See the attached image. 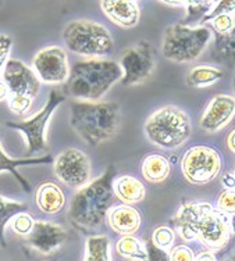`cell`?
Wrapping results in <instances>:
<instances>
[{
  "mask_svg": "<svg viewBox=\"0 0 235 261\" xmlns=\"http://www.w3.org/2000/svg\"><path fill=\"white\" fill-rule=\"evenodd\" d=\"M63 39L68 50L90 59H103L114 47V40L107 28L89 20L71 21L63 31Z\"/></svg>",
  "mask_w": 235,
  "mask_h": 261,
  "instance_id": "8992f818",
  "label": "cell"
},
{
  "mask_svg": "<svg viewBox=\"0 0 235 261\" xmlns=\"http://www.w3.org/2000/svg\"><path fill=\"white\" fill-rule=\"evenodd\" d=\"M146 254H148V261H170V254L165 250L157 247L152 242V239L145 242Z\"/></svg>",
  "mask_w": 235,
  "mask_h": 261,
  "instance_id": "836d02e7",
  "label": "cell"
},
{
  "mask_svg": "<svg viewBox=\"0 0 235 261\" xmlns=\"http://www.w3.org/2000/svg\"><path fill=\"white\" fill-rule=\"evenodd\" d=\"M173 224L184 241L198 239L210 250H220L230 241L228 216L206 201L182 204Z\"/></svg>",
  "mask_w": 235,
  "mask_h": 261,
  "instance_id": "6da1fadb",
  "label": "cell"
},
{
  "mask_svg": "<svg viewBox=\"0 0 235 261\" xmlns=\"http://www.w3.org/2000/svg\"><path fill=\"white\" fill-rule=\"evenodd\" d=\"M195 256L188 246H175L170 251V261H194Z\"/></svg>",
  "mask_w": 235,
  "mask_h": 261,
  "instance_id": "d590c367",
  "label": "cell"
},
{
  "mask_svg": "<svg viewBox=\"0 0 235 261\" xmlns=\"http://www.w3.org/2000/svg\"><path fill=\"white\" fill-rule=\"evenodd\" d=\"M84 261H113L110 239L105 235L88 238Z\"/></svg>",
  "mask_w": 235,
  "mask_h": 261,
  "instance_id": "cb8c5ba5",
  "label": "cell"
},
{
  "mask_svg": "<svg viewBox=\"0 0 235 261\" xmlns=\"http://www.w3.org/2000/svg\"><path fill=\"white\" fill-rule=\"evenodd\" d=\"M227 146L232 153H235V129H232L230 132V135L227 138Z\"/></svg>",
  "mask_w": 235,
  "mask_h": 261,
  "instance_id": "ab89813d",
  "label": "cell"
},
{
  "mask_svg": "<svg viewBox=\"0 0 235 261\" xmlns=\"http://www.w3.org/2000/svg\"><path fill=\"white\" fill-rule=\"evenodd\" d=\"M90 161L84 151L65 149L55 160V174L63 184L81 189L90 181Z\"/></svg>",
  "mask_w": 235,
  "mask_h": 261,
  "instance_id": "7c38bea8",
  "label": "cell"
},
{
  "mask_svg": "<svg viewBox=\"0 0 235 261\" xmlns=\"http://www.w3.org/2000/svg\"><path fill=\"white\" fill-rule=\"evenodd\" d=\"M232 30L225 35H216V51L217 55L227 59V60H235V13L232 15Z\"/></svg>",
  "mask_w": 235,
  "mask_h": 261,
  "instance_id": "484cf974",
  "label": "cell"
},
{
  "mask_svg": "<svg viewBox=\"0 0 235 261\" xmlns=\"http://www.w3.org/2000/svg\"><path fill=\"white\" fill-rule=\"evenodd\" d=\"M36 206L45 214H56L65 206V195L55 182H43L36 189Z\"/></svg>",
  "mask_w": 235,
  "mask_h": 261,
  "instance_id": "ac0fdd59",
  "label": "cell"
},
{
  "mask_svg": "<svg viewBox=\"0 0 235 261\" xmlns=\"http://www.w3.org/2000/svg\"><path fill=\"white\" fill-rule=\"evenodd\" d=\"M223 185H224L225 191H235V175L234 174H227L223 176Z\"/></svg>",
  "mask_w": 235,
  "mask_h": 261,
  "instance_id": "8d00e7d4",
  "label": "cell"
},
{
  "mask_svg": "<svg viewBox=\"0 0 235 261\" xmlns=\"http://www.w3.org/2000/svg\"><path fill=\"white\" fill-rule=\"evenodd\" d=\"M34 224L35 221H34L32 216L25 211V213H18L17 216L13 217V220L10 221V228L14 233L25 238L27 235H30V232L34 228Z\"/></svg>",
  "mask_w": 235,
  "mask_h": 261,
  "instance_id": "83f0119b",
  "label": "cell"
},
{
  "mask_svg": "<svg viewBox=\"0 0 235 261\" xmlns=\"http://www.w3.org/2000/svg\"><path fill=\"white\" fill-rule=\"evenodd\" d=\"M11 46H13V40L9 35H0V74L5 68L6 63L9 61V56H10Z\"/></svg>",
  "mask_w": 235,
  "mask_h": 261,
  "instance_id": "e575fe53",
  "label": "cell"
},
{
  "mask_svg": "<svg viewBox=\"0 0 235 261\" xmlns=\"http://www.w3.org/2000/svg\"><path fill=\"white\" fill-rule=\"evenodd\" d=\"M32 67L42 84L61 85L70 75L68 57L60 46H49L36 53L32 60Z\"/></svg>",
  "mask_w": 235,
  "mask_h": 261,
  "instance_id": "8fae6325",
  "label": "cell"
},
{
  "mask_svg": "<svg viewBox=\"0 0 235 261\" xmlns=\"http://www.w3.org/2000/svg\"><path fill=\"white\" fill-rule=\"evenodd\" d=\"M53 161L52 156H43V157H36V159H11L6 154L2 146H0V171H7L10 172L11 175H14V178L18 181L22 189L25 192H31V185L30 182L25 179L24 176L21 175L20 172H17V168L21 166H38V164H50Z\"/></svg>",
  "mask_w": 235,
  "mask_h": 261,
  "instance_id": "ffe728a7",
  "label": "cell"
},
{
  "mask_svg": "<svg viewBox=\"0 0 235 261\" xmlns=\"http://www.w3.org/2000/svg\"><path fill=\"white\" fill-rule=\"evenodd\" d=\"M119 65L123 71L121 84L124 86L138 85L148 80L155 70V50L150 43L140 42L123 53Z\"/></svg>",
  "mask_w": 235,
  "mask_h": 261,
  "instance_id": "30bf717a",
  "label": "cell"
},
{
  "mask_svg": "<svg viewBox=\"0 0 235 261\" xmlns=\"http://www.w3.org/2000/svg\"><path fill=\"white\" fill-rule=\"evenodd\" d=\"M182 174L192 185H206L219 175L221 157L209 146H195L186 151L181 161Z\"/></svg>",
  "mask_w": 235,
  "mask_h": 261,
  "instance_id": "9c48e42d",
  "label": "cell"
},
{
  "mask_svg": "<svg viewBox=\"0 0 235 261\" xmlns=\"http://www.w3.org/2000/svg\"><path fill=\"white\" fill-rule=\"evenodd\" d=\"M228 221H230V228L231 231L235 232V213H232L230 217H228Z\"/></svg>",
  "mask_w": 235,
  "mask_h": 261,
  "instance_id": "60d3db41",
  "label": "cell"
},
{
  "mask_svg": "<svg viewBox=\"0 0 235 261\" xmlns=\"http://www.w3.org/2000/svg\"><path fill=\"white\" fill-rule=\"evenodd\" d=\"M115 250L121 257L131 261H148L145 243L134 235H123L115 243Z\"/></svg>",
  "mask_w": 235,
  "mask_h": 261,
  "instance_id": "603a6c76",
  "label": "cell"
},
{
  "mask_svg": "<svg viewBox=\"0 0 235 261\" xmlns=\"http://www.w3.org/2000/svg\"><path fill=\"white\" fill-rule=\"evenodd\" d=\"M100 9L107 20L124 30H131L139 22V5L132 0H103Z\"/></svg>",
  "mask_w": 235,
  "mask_h": 261,
  "instance_id": "2e32d148",
  "label": "cell"
},
{
  "mask_svg": "<svg viewBox=\"0 0 235 261\" xmlns=\"http://www.w3.org/2000/svg\"><path fill=\"white\" fill-rule=\"evenodd\" d=\"M70 124L90 146L110 141L121 125L120 106L113 101H71Z\"/></svg>",
  "mask_w": 235,
  "mask_h": 261,
  "instance_id": "3957f363",
  "label": "cell"
},
{
  "mask_svg": "<svg viewBox=\"0 0 235 261\" xmlns=\"http://www.w3.org/2000/svg\"><path fill=\"white\" fill-rule=\"evenodd\" d=\"M123 78L119 63L106 59L81 61L70 70L64 93L85 101H99L115 82Z\"/></svg>",
  "mask_w": 235,
  "mask_h": 261,
  "instance_id": "277c9868",
  "label": "cell"
},
{
  "mask_svg": "<svg viewBox=\"0 0 235 261\" xmlns=\"http://www.w3.org/2000/svg\"><path fill=\"white\" fill-rule=\"evenodd\" d=\"M194 261H217L216 260V256L212 253V251H205V253H200L199 256L195 257Z\"/></svg>",
  "mask_w": 235,
  "mask_h": 261,
  "instance_id": "f35d334b",
  "label": "cell"
},
{
  "mask_svg": "<svg viewBox=\"0 0 235 261\" xmlns=\"http://www.w3.org/2000/svg\"><path fill=\"white\" fill-rule=\"evenodd\" d=\"M140 222L142 218L139 211L128 204L115 206L107 213V224L120 235H134L139 231Z\"/></svg>",
  "mask_w": 235,
  "mask_h": 261,
  "instance_id": "e0dca14e",
  "label": "cell"
},
{
  "mask_svg": "<svg viewBox=\"0 0 235 261\" xmlns=\"http://www.w3.org/2000/svg\"><path fill=\"white\" fill-rule=\"evenodd\" d=\"M150 239H152V242L157 247L169 250L173 246V243H174V231L166 225L157 226L155 231H153V233H152Z\"/></svg>",
  "mask_w": 235,
  "mask_h": 261,
  "instance_id": "f1b7e54d",
  "label": "cell"
},
{
  "mask_svg": "<svg viewBox=\"0 0 235 261\" xmlns=\"http://www.w3.org/2000/svg\"><path fill=\"white\" fill-rule=\"evenodd\" d=\"M235 13V0H223V2H216L213 3L212 10L206 14V17L202 20L200 24H205V22H210L213 18L219 17V15L224 14H232Z\"/></svg>",
  "mask_w": 235,
  "mask_h": 261,
  "instance_id": "4dcf8cb0",
  "label": "cell"
},
{
  "mask_svg": "<svg viewBox=\"0 0 235 261\" xmlns=\"http://www.w3.org/2000/svg\"><path fill=\"white\" fill-rule=\"evenodd\" d=\"M223 78V71L212 65H198L188 72L185 81L186 85L192 88H206L215 85Z\"/></svg>",
  "mask_w": 235,
  "mask_h": 261,
  "instance_id": "7402d4cb",
  "label": "cell"
},
{
  "mask_svg": "<svg viewBox=\"0 0 235 261\" xmlns=\"http://www.w3.org/2000/svg\"><path fill=\"white\" fill-rule=\"evenodd\" d=\"M140 172L150 184H161L170 175V160L161 154H149L142 161Z\"/></svg>",
  "mask_w": 235,
  "mask_h": 261,
  "instance_id": "44dd1931",
  "label": "cell"
},
{
  "mask_svg": "<svg viewBox=\"0 0 235 261\" xmlns=\"http://www.w3.org/2000/svg\"><path fill=\"white\" fill-rule=\"evenodd\" d=\"M32 97L24 95H9L7 97V105L14 114L17 116H24L25 113H28L32 106Z\"/></svg>",
  "mask_w": 235,
  "mask_h": 261,
  "instance_id": "f546056e",
  "label": "cell"
},
{
  "mask_svg": "<svg viewBox=\"0 0 235 261\" xmlns=\"http://www.w3.org/2000/svg\"><path fill=\"white\" fill-rule=\"evenodd\" d=\"M212 39V31L205 25L174 24L167 27L163 36L161 51L167 60L190 63L196 60Z\"/></svg>",
  "mask_w": 235,
  "mask_h": 261,
  "instance_id": "52a82bcc",
  "label": "cell"
},
{
  "mask_svg": "<svg viewBox=\"0 0 235 261\" xmlns=\"http://www.w3.org/2000/svg\"><path fill=\"white\" fill-rule=\"evenodd\" d=\"M213 3L215 2H185L186 18L181 24L188 25V24H192L195 21H200L202 22V20L205 18L206 14L212 10Z\"/></svg>",
  "mask_w": 235,
  "mask_h": 261,
  "instance_id": "4316f807",
  "label": "cell"
},
{
  "mask_svg": "<svg viewBox=\"0 0 235 261\" xmlns=\"http://www.w3.org/2000/svg\"><path fill=\"white\" fill-rule=\"evenodd\" d=\"M234 175H235V174H234Z\"/></svg>",
  "mask_w": 235,
  "mask_h": 261,
  "instance_id": "ee69618b",
  "label": "cell"
},
{
  "mask_svg": "<svg viewBox=\"0 0 235 261\" xmlns=\"http://www.w3.org/2000/svg\"><path fill=\"white\" fill-rule=\"evenodd\" d=\"M10 95V92H9V88L5 84V81L0 78V101L7 100V97Z\"/></svg>",
  "mask_w": 235,
  "mask_h": 261,
  "instance_id": "74e56055",
  "label": "cell"
},
{
  "mask_svg": "<svg viewBox=\"0 0 235 261\" xmlns=\"http://www.w3.org/2000/svg\"><path fill=\"white\" fill-rule=\"evenodd\" d=\"M145 136L150 143L161 149H177L192 135L191 120L177 106H165L146 120Z\"/></svg>",
  "mask_w": 235,
  "mask_h": 261,
  "instance_id": "5b68a950",
  "label": "cell"
},
{
  "mask_svg": "<svg viewBox=\"0 0 235 261\" xmlns=\"http://www.w3.org/2000/svg\"><path fill=\"white\" fill-rule=\"evenodd\" d=\"M115 167L110 166L103 175L78 189L71 200L68 211L71 222L77 228L90 231L105 224L107 213L113 208L117 199L113 191Z\"/></svg>",
  "mask_w": 235,
  "mask_h": 261,
  "instance_id": "7a4b0ae2",
  "label": "cell"
},
{
  "mask_svg": "<svg viewBox=\"0 0 235 261\" xmlns=\"http://www.w3.org/2000/svg\"><path fill=\"white\" fill-rule=\"evenodd\" d=\"M28 208L30 207L27 203L10 200V199H6L0 195V246H6L5 229L7 224H10L13 217L17 216L18 213L28 211Z\"/></svg>",
  "mask_w": 235,
  "mask_h": 261,
  "instance_id": "d4e9b609",
  "label": "cell"
},
{
  "mask_svg": "<svg viewBox=\"0 0 235 261\" xmlns=\"http://www.w3.org/2000/svg\"><path fill=\"white\" fill-rule=\"evenodd\" d=\"M67 231L61 225L49 221H35L30 235L25 236L27 243L40 254H52L67 241Z\"/></svg>",
  "mask_w": 235,
  "mask_h": 261,
  "instance_id": "5bb4252c",
  "label": "cell"
},
{
  "mask_svg": "<svg viewBox=\"0 0 235 261\" xmlns=\"http://www.w3.org/2000/svg\"><path fill=\"white\" fill-rule=\"evenodd\" d=\"M217 208L224 213L225 216H231L235 213V191H223L217 199Z\"/></svg>",
  "mask_w": 235,
  "mask_h": 261,
  "instance_id": "1f68e13d",
  "label": "cell"
},
{
  "mask_svg": "<svg viewBox=\"0 0 235 261\" xmlns=\"http://www.w3.org/2000/svg\"><path fill=\"white\" fill-rule=\"evenodd\" d=\"M113 191L115 197L124 204H136L145 199L146 188L145 185L131 175H123L115 178L113 182Z\"/></svg>",
  "mask_w": 235,
  "mask_h": 261,
  "instance_id": "d6986e66",
  "label": "cell"
},
{
  "mask_svg": "<svg viewBox=\"0 0 235 261\" xmlns=\"http://www.w3.org/2000/svg\"><path fill=\"white\" fill-rule=\"evenodd\" d=\"M235 116V97L230 95H217L207 105L200 117L199 125L206 132H219L230 124Z\"/></svg>",
  "mask_w": 235,
  "mask_h": 261,
  "instance_id": "9a60e30c",
  "label": "cell"
},
{
  "mask_svg": "<svg viewBox=\"0 0 235 261\" xmlns=\"http://www.w3.org/2000/svg\"><path fill=\"white\" fill-rule=\"evenodd\" d=\"M65 100V96L59 89H52L49 93V99L43 106V109L38 111L35 116L31 117L28 120L22 121H7L6 125L11 129L22 132L27 139V159H32L35 154H40L48 150L46 143V128L48 122L53 116L56 109Z\"/></svg>",
  "mask_w": 235,
  "mask_h": 261,
  "instance_id": "ba28073f",
  "label": "cell"
},
{
  "mask_svg": "<svg viewBox=\"0 0 235 261\" xmlns=\"http://www.w3.org/2000/svg\"><path fill=\"white\" fill-rule=\"evenodd\" d=\"M232 86H234V92H235V76H234V81H232Z\"/></svg>",
  "mask_w": 235,
  "mask_h": 261,
  "instance_id": "b9f144b4",
  "label": "cell"
},
{
  "mask_svg": "<svg viewBox=\"0 0 235 261\" xmlns=\"http://www.w3.org/2000/svg\"><path fill=\"white\" fill-rule=\"evenodd\" d=\"M210 24L213 27V30H215L216 35H225L232 30V24H234L232 14L219 15V17H216L210 21Z\"/></svg>",
  "mask_w": 235,
  "mask_h": 261,
  "instance_id": "d6a6232c",
  "label": "cell"
},
{
  "mask_svg": "<svg viewBox=\"0 0 235 261\" xmlns=\"http://www.w3.org/2000/svg\"><path fill=\"white\" fill-rule=\"evenodd\" d=\"M2 80L11 95H24L35 97L40 91V82L35 71L22 61L9 59L2 71Z\"/></svg>",
  "mask_w": 235,
  "mask_h": 261,
  "instance_id": "4fadbf2b",
  "label": "cell"
},
{
  "mask_svg": "<svg viewBox=\"0 0 235 261\" xmlns=\"http://www.w3.org/2000/svg\"><path fill=\"white\" fill-rule=\"evenodd\" d=\"M231 261H235V254H234V256H232V258H231Z\"/></svg>",
  "mask_w": 235,
  "mask_h": 261,
  "instance_id": "7bdbcfd3",
  "label": "cell"
}]
</instances>
